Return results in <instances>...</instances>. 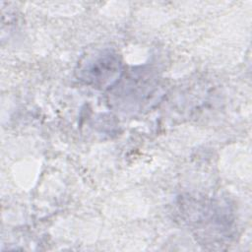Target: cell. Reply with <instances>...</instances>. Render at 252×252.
<instances>
[{
	"mask_svg": "<svg viewBox=\"0 0 252 252\" xmlns=\"http://www.w3.org/2000/svg\"><path fill=\"white\" fill-rule=\"evenodd\" d=\"M75 72L78 80L86 85L109 89L122 78L123 63L112 48H95L81 57Z\"/></svg>",
	"mask_w": 252,
	"mask_h": 252,
	"instance_id": "cell-1",
	"label": "cell"
}]
</instances>
